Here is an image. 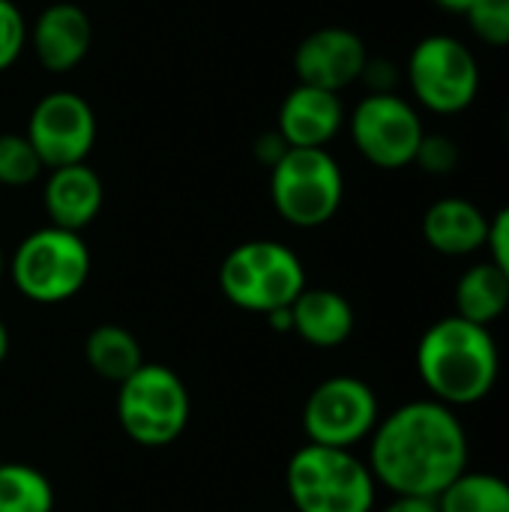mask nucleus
<instances>
[{"label": "nucleus", "mask_w": 509, "mask_h": 512, "mask_svg": "<svg viewBox=\"0 0 509 512\" xmlns=\"http://www.w3.org/2000/svg\"><path fill=\"white\" fill-rule=\"evenodd\" d=\"M468 432L453 408L420 399L378 420L369 444V471L393 495L438 498L468 471Z\"/></svg>", "instance_id": "f257e3e1"}, {"label": "nucleus", "mask_w": 509, "mask_h": 512, "mask_svg": "<svg viewBox=\"0 0 509 512\" xmlns=\"http://www.w3.org/2000/svg\"><path fill=\"white\" fill-rule=\"evenodd\" d=\"M417 372L435 402L465 408L483 402L495 390L501 351L489 327L447 315L420 336Z\"/></svg>", "instance_id": "f03ea898"}, {"label": "nucleus", "mask_w": 509, "mask_h": 512, "mask_svg": "<svg viewBox=\"0 0 509 512\" xmlns=\"http://www.w3.org/2000/svg\"><path fill=\"white\" fill-rule=\"evenodd\" d=\"M285 486L297 512H372L378 483L354 450L303 444L288 462Z\"/></svg>", "instance_id": "7ed1b4c3"}, {"label": "nucleus", "mask_w": 509, "mask_h": 512, "mask_svg": "<svg viewBox=\"0 0 509 512\" xmlns=\"http://www.w3.org/2000/svg\"><path fill=\"white\" fill-rule=\"evenodd\" d=\"M225 300L243 312L270 315L288 309L306 291V270L294 249L279 240H249L234 246L219 267Z\"/></svg>", "instance_id": "20e7f679"}, {"label": "nucleus", "mask_w": 509, "mask_h": 512, "mask_svg": "<svg viewBox=\"0 0 509 512\" xmlns=\"http://www.w3.org/2000/svg\"><path fill=\"white\" fill-rule=\"evenodd\" d=\"M9 279L30 303H66L78 297L90 279V249L75 231L57 225L36 228L15 246L9 258Z\"/></svg>", "instance_id": "39448f33"}, {"label": "nucleus", "mask_w": 509, "mask_h": 512, "mask_svg": "<svg viewBox=\"0 0 509 512\" xmlns=\"http://www.w3.org/2000/svg\"><path fill=\"white\" fill-rule=\"evenodd\" d=\"M117 387L120 429L138 447H171L186 432L192 399L183 378L171 366L144 363Z\"/></svg>", "instance_id": "423d86ee"}, {"label": "nucleus", "mask_w": 509, "mask_h": 512, "mask_svg": "<svg viewBox=\"0 0 509 512\" xmlns=\"http://www.w3.org/2000/svg\"><path fill=\"white\" fill-rule=\"evenodd\" d=\"M270 198L288 225L321 228L342 207V168L327 147H288L270 168Z\"/></svg>", "instance_id": "0eeeda50"}, {"label": "nucleus", "mask_w": 509, "mask_h": 512, "mask_svg": "<svg viewBox=\"0 0 509 512\" xmlns=\"http://www.w3.org/2000/svg\"><path fill=\"white\" fill-rule=\"evenodd\" d=\"M405 72L414 99L435 114H462L480 93V63L474 51L447 33L423 36Z\"/></svg>", "instance_id": "6e6552de"}, {"label": "nucleus", "mask_w": 509, "mask_h": 512, "mask_svg": "<svg viewBox=\"0 0 509 512\" xmlns=\"http://www.w3.org/2000/svg\"><path fill=\"white\" fill-rule=\"evenodd\" d=\"M381 420V405L375 390L351 375H336L321 381L303 405V432L309 444L354 450L360 441L372 438Z\"/></svg>", "instance_id": "1a4fd4ad"}, {"label": "nucleus", "mask_w": 509, "mask_h": 512, "mask_svg": "<svg viewBox=\"0 0 509 512\" xmlns=\"http://www.w3.org/2000/svg\"><path fill=\"white\" fill-rule=\"evenodd\" d=\"M426 129L417 108L399 93H369L351 114V138L360 156L384 171L414 165Z\"/></svg>", "instance_id": "9d476101"}, {"label": "nucleus", "mask_w": 509, "mask_h": 512, "mask_svg": "<svg viewBox=\"0 0 509 512\" xmlns=\"http://www.w3.org/2000/svg\"><path fill=\"white\" fill-rule=\"evenodd\" d=\"M39 153L42 165L63 168L87 162L93 141H96V117L87 99L69 90L48 93L36 102L27 132H24Z\"/></svg>", "instance_id": "9b49d317"}, {"label": "nucleus", "mask_w": 509, "mask_h": 512, "mask_svg": "<svg viewBox=\"0 0 509 512\" xmlns=\"http://www.w3.org/2000/svg\"><path fill=\"white\" fill-rule=\"evenodd\" d=\"M366 60V42L348 27H321L309 33L294 51L297 81L330 93H342L345 87L357 84Z\"/></svg>", "instance_id": "f8f14e48"}, {"label": "nucleus", "mask_w": 509, "mask_h": 512, "mask_svg": "<svg viewBox=\"0 0 509 512\" xmlns=\"http://www.w3.org/2000/svg\"><path fill=\"white\" fill-rule=\"evenodd\" d=\"M345 123L339 93L297 84L279 108V135L288 147H327Z\"/></svg>", "instance_id": "ddd939ff"}, {"label": "nucleus", "mask_w": 509, "mask_h": 512, "mask_svg": "<svg viewBox=\"0 0 509 512\" xmlns=\"http://www.w3.org/2000/svg\"><path fill=\"white\" fill-rule=\"evenodd\" d=\"M30 42L39 63L48 72H69L87 57L93 42V27L81 6L54 3L42 9V15L36 18Z\"/></svg>", "instance_id": "4468645a"}, {"label": "nucleus", "mask_w": 509, "mask_h": 512, "mask_svg": "<svg viewBox=\"0 0 509 512\" xmlns=\"http://www.w3.org/2000/svg\"><path fill=\"white\" fill-rule=\"evenodd\" d=\"M102 201H105L102 180L87 162L51 168L42 189V204L51 225L75 234H81L99 216Z\"/></svg>", "instance_id": "2eb2a0df"}, {"label": "nucleus", "mask_w": 509, "mask_h": 512, "mask_svg": "<svg viewBox=\"0 0 509 512\" xmlns=\"http://www.w3.org/2000/svg\"><path fill=\"white\" fill-rule=\"evenodd\" d=\"M423 237L438 255L465 258L489 243V216L474 201L447 195L423 213Z\"/></svg>", "instance_id": "dca6fc26"}, {"label": "nucleus", "mask_w": 509, "mask_h": 512, "mask_svg": "<svg viewBox=\"0 0 509 512\" xmlns=\"http://www.w3.org/2000/svg\"><path fill=\"white\" fill-rule=\"evenodd\" d=\"M291 333L321 351L339 348L354 333V306L333 288H306L291 303Z\"/></svg>", "instance_id": "f3484780"}, {"label": "nucleus", "mask_w": 509, "mask_h": 512, "mask_svg": "<svg viewBox=\"0 0 509 512\" xmlns=\"http://www.w3.org/2000/svg\"><path fill=\"white\" fill-rule=\"evenodd\" d=\"M507 309L509 282L492 261L468 267L462 273V279L456 282V315L459 318L480 324V327H492Z\"/></svg>", "instance_id": "a211bd4d"}, {"label": "nucleus", "mask_w": 509, "mask_h": 512, "mask_svg": "<svg viewBox=\"0 0 509 512\" xmlns=\"http://www.w3.org/2000/svg\"><path fill=\"white\" fill-rule=\"evenodd\" d=\"M84 357H87V366L102 381H111V384H123L132 372H138L144 366L138 339L120 324L93 327L84 342Z\"/></svg>", "instance_id": "6ab92c4d"}, {"label": "nucleus", "mask_w": 509, "mask_h": 512, "mask_svg": "<svg viewBox=\"0 0 509 512\" xmlns=\"http://www.w3.org/2000/svg\"><path fill=\"white\" fill-rule=\"evenodd\" d=\"M435 501L438 512H509V483L498 474L462 471Z\"/></svg>", "instance_id": "aec40b11"}, {"label": "nucleus", "mask_w": 509, "mask_h": 512, "mask_svg": "<svg viewBox=\"0 0 509 512\" xmlns=\"http://www.w3.org/2000/svg\"><path fill=\"white\" fill-rule=\"evenodd\" d=\"M0 512H54L51 480L24 462L0 465Z\"/></svg>", "instance_id": "412c9836"}, {"label": "nucleus", "mask_w": 509, "mask_h": 512, "mask_svg": "<svg viewBox=\"0 0 509 512\" xmlns=\"http://www.w3.org/2000/svg\"><path fill=\"white\" fill-rule=\"evenodd\" d=\"M45 171L30 138L21 132L0 135V186H27Z\"/></svg>", "instance_id": "4be33fe9"}, {"label": "nucleus", "mask_w": 509, "mask_h": 512, "mask_svg": "<svg viewBox=\"0 0 509 512\" xmlns=\"http://www.w3.org/2000/svg\"><path fill=\"white\" fill-rule=\"evenodd\" d=\"M471 33L492 48L509 45V0H480L468 15Z\"/></svg>", "instance_id": "5701e85b"}, {"label": "nucleus", "mask_w": 509, "mask_h": 512, "mask_svg": "<svg viewBox=\"0 0 509 512\" xmlns=\"http://www.w3.org/2000/svg\"><path fill=\"white\" fill-rule=\"evenodd\" d=\"M459 159H462V150H459V144L450 135L426 132L423 141H420V147H417L414 165H420L426 174L447 177V174H453L459 168Z\"/></svg>", "instance_id": "b1692460"}, {"label": "nucleus", "mask_w": 509, "mask_h": 512, "mask_svg": "<svg viewBox=\"0 0 509 512\" xmlns=\"http://www.w3.org/2000/svg\"><path fill=\"white\" fill-rule=\"evenodd\" d=\"M27 24L12 0H0V72H6L24 51Z\"/></svg>", "instance_id": "393cba45"}, {"label": "nucleus", "mask_w": 509, "mask_h": 512, "mask_svg": "<svg viewBox=\"0 0 509 512\" xmlns=\"http://www.w3.org/2000/svg\"><path fill=\"white\" fill-rule=\"evenodd\" d=\"M486 246L492 252V264L507 276L509 282V204L495 213V219H489V243Z\"/></svg>", "instance_id": "a878e982"}, {"label": "nucleus", "mask_w": 509, "mask_h": 512, "mask_svg": "<svg viewBox=\"0 0 509 512\" xmlns=\"http://www.w3.org/2000/svg\"><path fill=\"white\" fill-rule=\"evenodd\" d=\"M360 81L369 84V93H396V81H399L396 63H390L384 57H369Z\"/></svg>", "instance_id": "bb28decb"}, {"label": "nucleus", "mask_w": 509, "mask_h": 512, "mask_svg": "<svg viewBox=\"0 0 509 512\" xmlns=\"http://www.w3.org/2000/svg\"><path fill=\"white\" fill-rule=\"evenodd\" d=\"M285 150H288V144H285V138H282L279 132L261 135V138H258V159H261L267 168H273V165L285 156Z\"/></svg>", "instance_id": "cd10ccee"}, {"label": "nucleus", "mask_w": 509, "mask_h": 512, "mask_svg": "<svg viewBox=\"0 0 509 512\" xmlns=\"http://www.w3.org/2000/svg\"><path fill=\"white\" fill-rule=\"evenodd\" d=\"M384 512H438L435 498H411V495H396V501Z\"/></svg>", "instance_id": "c85d7f7f"}, {"label": "nucleus", "mask_w": 509, "mask_h": 512, "mask_svg": "<svg viewBox=\"0 0 509 512\" xmlns=\"http://www.w3.org/2000/svg\"><path fill=\"white\" fill-rule=\"evenodd\" d=\"M441 9H447V12H456V15H468L480 0H435Z\"/></svg>", "instance_id": "c756f323"}, {"label": "nucleus", "mask_w": 509, "mask_h": 512, "mask_svg": "<svg viewBox=\"0 0 509 512\" xmlns=\"http://www.w3.org/2000/svg\"><path fill=\"white\" fill-rule=\"evenodd\" d=\"M6 354H9V330H6V324L0 318V363L6 360Z\"/></svg>", "instance_id": "7c9ffc66"}, {"label": "nucleus", "mask_w": 509, "mask_h": 512, "mask_svg": "<svg viewBox=\"0 0 509 512\" xmlns=\"http://www.w3.org/2000/svg\"><path fill=\"white\" fill-rule=\"evenodd\" d=\"M3 270H6V261H3V252H0V279H3Z\"/></svg>", "instance_id": "2f4dec72"}, {"label": "nucleus", "mask_w": 509, "mask_h": 512, "mask_svg": "<svg viewBox=\"0 0 509 512\" xmlns=\"http://www.w3.org/2000/svg\"><path fill=\"white\" fill-rule=\"evenodd\" d=\"M276 512H297V510H294V507H291V510H276Z\"/></svg>", "instance_id": "473e14b6"}, {"label": "nucleus", "mask_w": 509, "mask_h": 512, "mask_svg": "<svg viewBox=\"0 0 509 512\" xmlns=\"http://www.w3.org/2000/svg\"><path fill=\"white\" fill-rule=\"evenodd\" d=\"M507 138H509V117H507Z\"/></svg>", "instance_id": "72a5a7b5"}, {"label": "nucleus", "mask_w": 509, "mask_h": 512, "mask_svg": "<svg viewBox=\"0 0 509 512\" xmlns=\"http://www.w3.org/2000/svg\"><path fill=\"white\" fill-rule=\"evenodd\" d=\"M0 465H3V459H0Z\"/></svg>", "instance_id": "f704fd0d"}]
</instances>
